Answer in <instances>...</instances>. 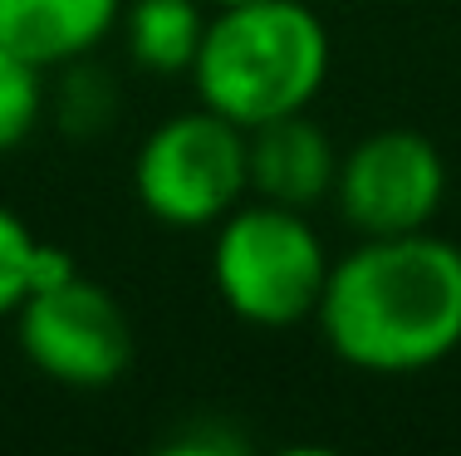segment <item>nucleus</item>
<instances>
[{
	"label": "nucleus",
	"instance_id": "1",
	"mask_svg": "<svg viewBox=\"0 0 461 456\" xmlns=\"http://www.w3.org/2000/svg\"><path fill=\"white\" fill-rule=\"evenodd\" d=\"M324 344L358 373H422L461 349V246L432 231L364 236L329 265Z\"/></svg>",
	"mask_w": 461,
	"mask_h": 456
},
{
	"label": "nucleus",
	"instance_id": "2",
	"mask_svg": "<svg viewBox=\"0 0 461 456\" xmlns=\"http://www.w3.org/2000/svg\"><path fill=\"white\" fill-rule=\"evenodd\" d=\"M186 79L236 128L304 113L329 79V30L304 0H230L206 20Z\"/></svg>",
	"mask_w": 461,
	"mask_h": 456
},
{
	"label": "nucleus",
	"instance_id": "3",
	"mask_svg": "<svg viewBox=\"0 0 461 456\" xmlns=\"http://www.w3.org/2000/svg\"><path fill=\"white\" fill-rule=\"evenodd\" d=\"M329 251L310 216L276 201H240L216 221V300L250 329H294L314 319L329 280Z\"/></svg>",
	"mask_w": 461,
	"mask_h": 456
},
{
	"label": "nucleus",
	"instance_id": "4",
	"mask_svg": "<svg viewBox=\"0 0 461 456\" xmlns=\"http://www.w3.org/2000/svg\"><path fill=\"white\" fill-rule=\"evenodd\" d=\"M133 197L172 231L216 226L250 197L246 128L206 103L162 118L133 152Z\"/></svg>",
	"mask_w": 461,
	"mask_h": 456
},
{
	"label": "nucleus",
	"instance_id": "5",
	"mask_svg": "<svg viewBox=\"0 0 461 456\" xmlns=\"http://www.w3.org/2000/svg\"><path fill=\"white\" fill-rule=\"evenodd\" d=\"M10 319L30 368L59 388H113L133 363V324L123 304L108 285L79 275L69 255L20 300Z\"/></svg>",
	"mask_w": 461,
	"mask_h": 456
},
{
	"label": "nucleus",
	"instance_id": "6",
	"mask_svg": "<svg viewBox=\"0 0 461 456\" xmlns=\"http://www.w3.org/2000/svg\"><path fill=\"white\" fill-rule=\"evenodd\" d=\"M329 197L358 236L427 231L447 197V162L417 128H378L339 152Z\"/></svg>",
	"mask_w": 461,
	"mask_h": 456
},
{
	"label": "nucleus",
	"instance_id": "7",
	"mask_svg": "<svg viewBox=\"0 0 461 456\" xmlns=\"http://www.w3.org/2000/svg\"><path fill=\"white\" fill-rule=\"evenodd\" d=\"M246 177H250V197L304 211V206L324 201L334 192L339 148L310 118V108L270 118L260 128H246Z\"/></svg>",
	"mask_w": 461,
	"mask_h": 456
},
{
	"label": "nucleus",
	"instance_id": "8",
	"mask_svg": "<svg viewBox=\"0 0 461 456\" xmlns=\"http://www.w3.org/2000/svg\"><path fill=\"white\" fill-rule=\"evenodd\" d=\"M123 0H0V45L40 69L89 59L118 30Z\"/></svg>",
	"mask_w": 461,
	"mask_h": 456
},
{
	"label": "nucleus",
	"instance_id": "9",
	"mask_svg": "<svg viewBox=\"0 0 461 456\" xmlns=\"http://www.w3.org/2000/svg\"><path fill=\"white\" fill-rule=\"evenodd\" d=\"M206 20L212 15L202 10V0H128L118 30H123V49L138 69L177 79V74H192Z\"/></svg>",
	"mask_w": 461,
	"mask_h": 456
},
{
	"label": "nucleus",
	"instance_id": "10",
	"mask_svg": "<svg viewBox=\"0 0 461 456\" xmlns=\"http://www.w3.org/2000/svg\"><path fill=\"white\" fill-rule=\"evenodd\" d=\"M59 260H64L59 246L40 241L20 216L0 201V319H10V314L20 309V300H25Z\"/></svg>",
	"mask_w": 461,
	"mask_h": 456
},
{
	"label": "nucleus",
	"instance_id": "11",
	"mask_svg": "<svg viewBox=\"0 0 461 456\" xmlns=\"http://www.w3.org/2000/svg\"><path fill=\"white\" fill-rule=\"evenodd\" d=\"M45 69L0 45V152H15L45 118Z\"/></svg>",
	"mask_w": 461,
	"mask_h": 456
},
{
	"label": "nucleus",
	"instance_id": "12",
	"mask_svg": "<svg viewBox=\"0 0 461 456\" xmlns=\"http://www.w3.org/2000/svg\"><path fill=\"white\" fill-rule=\"evenodd\" d=\"M54 103H59V123L74 138H89L118 113V89L98 69H89V59H74L64 64V84L54 94Z\"/></svg>",
	"mask_w": 461,
	"mask_h": 456
},
{
	"label": "nucleus",
	"instance_id": "13",
	"mask_svg": "<svg viewBox=\"0 0 461 456\" xmlns=\"http://www.w3.org/2000/svg\"><path fill=\"white\" fill-rule=\"evenodd\" d=\"M212 5H230V0H212Z\"/></svg>",
	"mask_w": 461,
	"mask_h": 456
}]
</instances>
